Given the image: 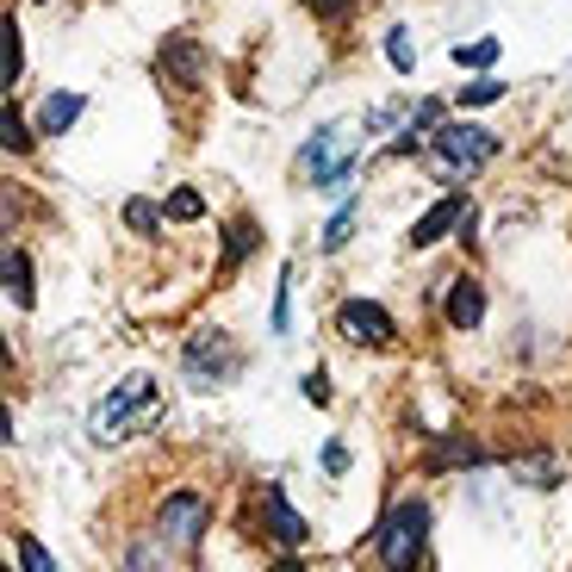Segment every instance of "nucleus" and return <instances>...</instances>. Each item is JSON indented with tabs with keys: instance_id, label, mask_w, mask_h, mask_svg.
Segmentation results:
<instances>
[{
	"instance_id": "bb28decb",
	"label": "nucleus",
	"mask_w": 572,
	"mask_h": 572,
	"mask_svg": "<svg viewBox=\"0 0 572 572\" xmlns=\"http://www.w3.org/2000/svg\"><path fill=\"white\" fill-rule=\"evenodd\" d=\"M306 399L311 404H330V380H324V374H306Z\"/></svg>"
},
{
	"instance_id": "cd10ccee",
	"label": "nucleus",
	"mask_w": 572,
	"mask_h": 572,
	"mask_svg": "<svg viewBox=\"0 0 572 572\" xmlns=\"http://www.w3.org/2000/svg\"><path fill=\"white\" fill-rule=\"evenodd\" d=\"M324 467H330V473H348V448H343V442H330V448H324Z\"/></svg>"
},
{
	"instance_id": "f03ea898",
	"label": "nucleus",
	"mask_w": 572,
	"mask_h": 572,
	"mask_svg": "<svg viewBox=\"0 0 572 572\" xmlns=\"http://www.w3.org/2000/svg\"><path fill=\"white\" fill-rule=\"evenodd\" d=\"M492 156H497V137L485 131V125H448V131H436L442 174H473V169H485Z\"/></svg>"
},
{
	"instance_id": "f3484780",
	"label": "nucleus",
	"mask_w": 572,
	"mask_h": 572,
	"mask_svg": "<svg viewBox=\"0 0 572 572\" xmlns=\"http://www.w3.org/2000/svg\"><path fill=\"white\" fill-rule=\"evenodd\" d=\"M497 50H504L497 38H473V44H455V62L460 69H485V62H497Z\"/></svg>"
},
{
	"instance_id": "39448f33",
	"label": "nucleus",
	"mask_w": 572,
	"mask_h": 572,
	"mask_svg": "<svg viewBox=\"0 0 572 572\" xmlns=\"http://www.w3.org/2000/svg\"><path fill=\"white\" fill-rule=\"evenodd\" d=\"M150 399H156V386L144 380V374H131V380L118 386L113 399H100V404H94V436H100V442H113L118 430L137 417V411H150Z\"/></svg>"
},
{
	"instance_id": "20e7f679",
	"label": "nucleus",
	"mask_w": 572,
	"mask_h": 572,
	"mask_svg": "<svg viewBox=\"0 0 572 572\" xmlns=\"http://www.w3.org/2000/svg\"><path fill=\"white\" fill-rule=\"evenodd\" d=\"M156 529L169 535L174 548H199V535L211 529V504L199 492H169L156 511Z\"/></svg>"
},
{
	"instance_id": "f257e3e1",
	"label": "nucleus",
	"mask_w": 572,
	"mask_h": 572,
	"mask_svg": "<svg viewBox=\"0 0 572 572\" xmlns=\"http://www.w3.org/2000/svg\"><path fill=\"white\" fill-rule=\"evenodd\" d=\"M423 535H430V511H423V497L392 504V516L380 523V560H386V572H417Z\"/></svg>"
},
{
	"instance_id": "1a4fd4ad",
	"label": "nucleus",
	"mask_w": 572,
	"mask_h": 572,
	"mask_svg": "<svg viewBox=\"0 0 572 572\" xmlns=\"http://www.w3.org/2000/svg\"><path fill=\"white\" fill-rule=\"evenodd\" d=\"M460 218H467V206H460V193H448V199H436V206H430V211L417 218V225H411V243H417V249L442 243V237H448V230L460 225Z\"/></svg>"
},
{
	"instance_id": "b1692460",
	"label": "nucleus",
	"mask_w": 572,
	"mask_h": 572,
	"mask_svg": "<svg viewBox=\"0 0 572 572\" xmlns=\"http://www.w3.org/2000/svg\"><path fill=\"white\" fill-rule=\"evenodd\" d=\"M20 567H25V572H57V560H50V553H44L32 535H20Z\"/></svg>"
},
{
	"instance_id": "f8f14e48",
	"label": "nucleus",
	"mask_w": 572,
	"mask_h": 572,
	"mask_svg": "<svg viewBox=\"0 0 572 572\" xmlns=\"http://www.w3.org/2000/svg\"><path fill=\"white\" fill-rule=\"evenodd\" d=\"M516 479H529L535 492H548V485H560V460L553 455H529V460H511Z\"/></svg>"
},
{
	"instance_id": "aec40b11",
	"label": "nucleus",
	"mask_w": 572,
	"mask_h": 572,
	"mask_svg": "<svg viewBox=\"0 0 572 572\" xmlns=\"http://www.w3.org/2000/svg\"><path fill=\"white\" fill-rule=\"evenodd\" d=\"M473 460H479L473 442H442L436 455H430V467H473Z\"/></svg>"
},
{
	"instance_id": "393cba45",
	"label": "nucleus",
	"mask_w": 572,
	"mask_h": 572,
	"mask_svg": "<svg viewBox=\"0 0 572 572\" xmlns=\"http://www.w3.org/2000/svg\"><path fill=\"white\" fill-rule=\"evenodd\" d=\"M492 100H504V88H497V81H485V76H479L473 88H460V106H492Z\"/></svg>"
},
{
	"instance_id": "a878e982",
	"label": "nucleus",
	"mask_w": 572,
	"mask_h": 572,
	"mask_svg": "<svg viewBox=\"0 0 572 572\" xmlns=\"http://www.w3.org/2000/svg\"><path fill=\"white\" fill-rule=\"evenodd\" d=\"M311 13H324V20H348V7H355V0H306Z\"/></svg>"
},
{
	"instance_id": "a211bd4d",
	"label": "nucleus",
	"mask_w": 572,
	"mask_h": 572,
	"mask_svg": "<svg viewBox=\"0 0 572 572\" xmlns=\"http://www.w3.org/2000/svg\"><path fill=\"white\" fill-rule=\"evenodd\" d=\"M249 249H255V225H249V218H237V225H230V237H225V267H237Z\"/></svg>"
},
{
	"instance_id": "6e6552de",
	"label": "nucleus",
	"mask_w": 572,
	"mask_h": 572,
	"mask_svg": "<svg viewBox=\"0 0 572 572\" xmlns=\"http://www.w3.org/2000/svg\"><path fill=\"white\" fill-rule=\"evenodd\" d=\"M262 516H267V529H274V541H281V548H306V541H311L306 516L286 504L281 485H262Z\"/></svg>"
},
{
	"instance_id": "7ed1b4c3",
	"label": "nucleus",
	"mask_w": 572,
	"mask_h": 572,
	"mask_svg": "<svg viewBox=\"0 0 572 572\" xmlns=\"http://www.w3.org/2000/svg\"><path fill=\"white\" fill-rule=\"evenodd\" d=\"M306 169L318 187H343L348 174H355V137L348 125H324V131L306 144Z\"/></svg>"
},
{
	"instance_id": "6ab92c4d",
	"label": "nucleus",
	"mask_w": 572,
	"mask_h": 572,
	"mask_svg": "<svg viewBox=\"0 0 572 572\" xmlns=\"http://www.w3.org/2000/svg\"><path fill=\"white\" fill-rule=\"evenodd\" d=\"M0 144H7V150H13V156H25V150H32V131H25V118L13 113V106L0 113Z\"/></svg>"
},
{
	"instance_id": "9b49d317",
	"label": "nucleus",
	"mask_w": 572,
	"mask_h": 572,
	"mask_svg": "<svg viewBox=\"0 0 572 572\" xmlns=\"http://www.w3.org/2000/svg\"><path fill=\"white\" fill-rule=\"evenodd\" d=\"M81 106H88L81 94H50V100H44V113H38L44 137H62V131H69V125L81 118Z\"/></svg>"
},
{
	"instance_id": "0eeeda50",
	"label": "nucleus",
	"mask_w": 572,
	"mask_h": 572,
	"mask_svg": "<svg viewBox=\"0 0 572 572\" xmlns=\"http://www.w3.org/2000/svg\"><path fill=\"white\" fill-rule=\"evenodd\" d=\"M336 324H343L348 343H367V348H386L399 330H392V318H386L374 299H343V311H336Z\"/></svg>"
},
{
	"instance_id": "c85d7f7f",
	"label": "nucleus",
	"mask_w": 572,
	"mask_h": 572,
	"mask_svg": "<svg viewBox=\"0 0 572 572\" xmlns=\"http://www.w3.org/2000/svg\"><path fill=\"white\" fill-rule=\"evenodd\" d=\"M274 572H306V567H299V560H281V567H274Z\"/></svg>"
},
{
	"instance_id": "412c9836",
	"label": "nucleus",
	"mask_w": 572,
	"mask_h": 572,
	"mask_svg": "<svg viewBox=\"0 0 572 572\" xmlns=\"http://www.w3.org/2000/svg\"><path fill=\"white\" fill-rule=\"evenodd\" d=\"M199 211H206V199H199V193H193V187L169 193V218H174V225H193Z\"/></svg>"
},
{
	"instance_id": "5701e85b",
	"label": "nucleus",
	"mask_w": 572,
	"mask_h": 572,
	"mask_svg": "<svg viewBox=\"0 0 572 572\" xmlns=\"http://www.w3.org/2000/svg\"><path fill=\"white\" fill-rule=\"evenodd\" d=\"M355 218H362L355 206L336 211V218H330V230H324V249H343V243H348V230H355Z\"/></svg>"
},
{
	"instance_id": "423d86ee",
	"label": "nucleus",
	"mask_w": 572,
	"mask_h": 572,
	"mask_svg": "<svg viewBox=\"0 0 572 572\" xmlns=\"http://www.w3.org/2000/svg\"><path fill=\"white\" fill-rule=\"evenodd\" d=\"M230 374H237V348H230L218 330L193 336V343H187V380L199 386V392H211V386H225Z\"/></svg>"
},
{
	"instance_id": "2eb2a0df",
	"label": "nucleus",
	"mask_w": 572,
	"mask_h": 572,
	"mask_svg": "<svg viewBox=\"0 0 572 572\" xmlns=\"http://www.w3.org/2000/svg\"><path fill=\"white\" fill-rule=\"evenodd\" d=\"M386 62H392L399 76H411V62H417V44H411V32H404V25H392V32H386Z\"/></svg>"
},
{
	"instance_id": "9d476101",
	"label": "nucleus",
	"mask_w": 572,
	"mask_h": 572,
	"mask_svg": "<svg viewBox=\"0 0 572 572\" xmlns=\"http://www.w3.org/2000/svg\"><path fill=\"white\" fill-rule=\"evenodd\" d=\"M442 311H448V324L455 330H473L479 318H485V293H479V281H448V299H442Z\"/></svg>"
},
{
	"instance_id": "4468645a",
	"label": "nucleus",
	"mask_w": 572,
	"mask_h": 572,
	"mask_svg": "<svg viewBox=\"0 0 572 572\" xmlns=\"http://www.w3.org/2000/svg\"><path fill=\"white\" fill-rule=\"evenodd\" d=\"M162 62H169V69L187 81V88L199 81V50H193V38H169V44H162Z\"/></svg>"
},
{
	"instance_id": "ddd939ff",
	"label": "nucleus",
	"mask_w": 572,
	"mask_h": 572,
	"mask_svg": "<svg viewBox=\"0 0 572 572\" xmlns=\"http://www.w3.org/2000/svg\"><path fill=\"white\" fill-rule=\"evenodd\" d=\"M7 299L32 306V262H25V249H7Z\"/></svg>"
},
{
	"instance_id": "4be33fe9",
	"label": "nucleus",
	"mask_w": 572,
	"mask_h": 572,
	"mask_svg": "<svg viewBox=\"0 0 572 572\" xmlns=\"http://www.w3.org/2000/svg\"><path fill=\"white\" fill-rule=\"evenodd\" d=\"M125 225H131V230H144V237H150V230L162 225V206H150V199H131V206H125Z\"/></svg>"
},
{
	"instance_id": "dca6fc26",
	"label": "nucleus",
	"mask_w": 572,
	"mask_h": 572,
	"mask_svg": "<svg viewBox=\"0 0 572 572\" xmlns=\"http://www.w3.org/2000/svg\"><path fill=\"white\" fill-rule=\"evenodd\" d=\"M20 69H25V44H20V25L7 20V50H0V81L13 88V81H20Z\"/></svg>"
}]
</instances>
